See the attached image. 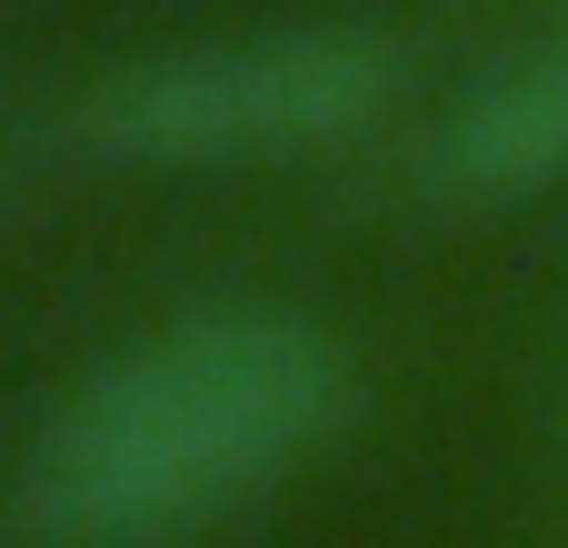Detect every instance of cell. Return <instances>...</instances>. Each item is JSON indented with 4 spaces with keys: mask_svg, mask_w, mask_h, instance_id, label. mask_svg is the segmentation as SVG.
<instances>
[{
    "mask_svg": "<svg viewBox=\"0 0 568 548\" xmlns=\"http://www.w3.org/2000/svg\"><path fill=\"white\" fill-rule=\"evenodd\" d=\"M359 409L339 329L280 300L190 309L110 349L20 449L40 548H200L280 499Z\"/></svg>",
    "mask_w": 568,
    "mask_h": 548,
    "instance_id": "6da1fadb",
    "label": "cell"
},
{
    "mask_svg": "<svg viewBox=\"0 0 568 548\" xmlns=\"http://www.w3.org/2000/svg\"><path fill=\"white\" fill-rule=\"evenodd\" d=\"M399 40L369 20H280L230 40H180L110 70L80 100V150L120 170H240L310 160L389 120Z\"/></svg>",
    "mask_w": 568,
    "mask_h": 548,
    "instance_id": "7a4b0ae2",
    "label": "cell"
},
{
    "mask_svg": "<svg viewBox=\"0 0 568 548\" xmlns=\"http://www.w3.org/2000/svg\"><path fill=\"white\" fill-rule=\"evenodd\" d=\"M568 180V20L519 60L479 70L429 130V190L469 210H509Z\"/></svg>",
    "mask_w": 568,
    "mask_h": 548,
    "instance_id": "3957f363",
    "label": "cell"
}]
</instances>
